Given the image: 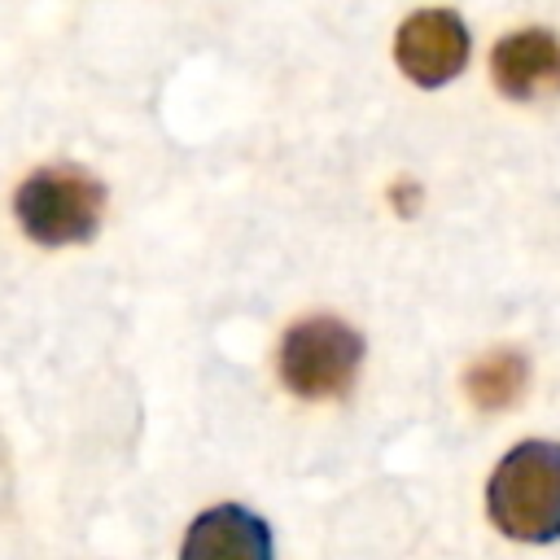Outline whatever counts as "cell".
I'll use <instances>...</instances> for the list:
<instances>
[{"instance_id":"obj_1","label":"cell","mask_w":560,"mask_h":560,"mask_svg":"<svg viewBox=\"0 0 560 560\" xmlns=\"http://www.w3.org/2000/svg\"><path fill=\"white\" fill-rule=\"evenodd\" d=\"M486 512L508 538H560V442L512 446L486 486Z\"/></svg>"},{"instance_id":"obj_4","label":"cell","mask_w":560,"mask_h":560,"mask_svg":"<svg viewBox=\"0 0 560 560\" xmlns=\"http://www.w3.org/2000/svg\"><path fill=\"white\" fill-rule=\"evenodd\" d=\"M472 35L451 9H420L398 26L394 61L416 88H442L468 66Z\"/></svg>"},{"instance_id":"obj_6","label":"cell","mask_w":560,"mask_h":560,"mask_svg":"<svg viewBox=\"0 0 560 560\" xmlns=\"http://www.w3.org/2000/svg\"><path fill=\"white\" fill-rule=\"evenodd\" d=\"M184 556L188 560H267L271 534H267L262 516H254L236 503H223V508L201 512L188 525Z\"/></svg>"},{"instance_id":"obj_3","label":"cell","mask_w":560,"mask_h":560,"mask_svg":"<svg viewBox=\"0 0 560 560\" xmlns=\"http://www.w3.org/2000/svg\"><path fill=\"white\" fill-rule=\"evenodd\" d=\"M363 363V337L337 315H311L280 341V381L298 398H341Z\"/></svg>"},{"instance_id":"obj_5","label":"cell","mask_w":560,"mask_h":560,"mask_svg":"<svg viewBox=\"0 0 560 560\" xmlns=\"http://www.w3.org/2000/svg\"><path fill=\"white\" fill-rule=\"evenodd\" d=\"M494 88L512 101H547L560 92V35L542 26L512 31L490 52Z\"/></svg>"},{"instance_id":"obj_2","label":"cell","mask_w":560,"mask_h":560,"mask_svg":"<svg viewBox=\"0 0 560 560\" xmlns=\"http://www.w3.org/2000/svg\"><path fill=\"white\" fill-rule=\"evenodd\" d=\"M13 214L35 245H79L105 219V184L83 166H39L13 192Z\"/></svg>"},{"instance_id":"obj_7","label":"cell","mask_w":560,"mask_h":560,"mask_svg":"<svg viewBox=\"0 0 560 560\" xmlns=\"http://www.w3.org/2000/svg\"><path fill=\"white\" fill-rule=\"evenodd\" d=\"M525 381H529V363H525L521 350H490L468 368L464 389H468L472 407L503 411L525 394Z\"/></svg>"}]
</instances>
